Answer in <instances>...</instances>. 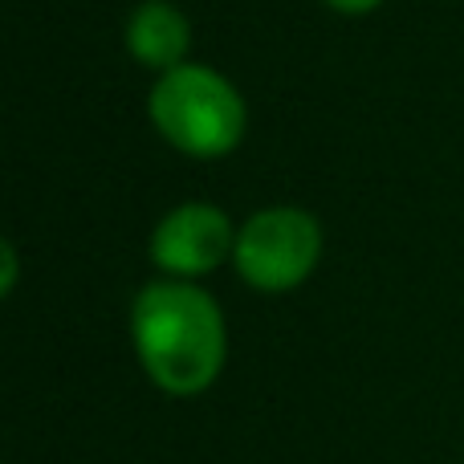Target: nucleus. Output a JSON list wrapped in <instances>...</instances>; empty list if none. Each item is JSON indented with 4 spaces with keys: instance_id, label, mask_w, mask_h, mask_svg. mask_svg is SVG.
<instances>
[{
    "instance_id": "obj_5",
    "label": "nucleus",
    "mask_w": 464,
    "mask_h": 464,
    "mask_svg": "<svg viewBox=\"0 0 464 464\" xmlns=\"http://www.w3.org/2000/svg\"><path fill=\"white\" fill-rule=\"evenodd\" d=\"M127 49L147 70H176L192 49V24L171 0H143L127 21Z\"/></svg>"
},
{
    "instance_id": "obj_2",
    "label": "nucleus",
    "mask_w": 464,
    "mask_h": 464,
    "mask_svg": "<svg viewBox=\"0 0 464 464\" xmlns=\"http://www.w3.org/2000/svg\"><path fill=\"white\" fill-rule=\"evenodd\" d=\"M147 114L155 130L192 160H220L237 151L248 127L245 98L237 94V86L225 73L192 62L160 73L147 98Z\"/></svg>"
},
{
    "instance_id": "obj_1",
    "label": "nucleus",
    "mask_w": 464,
    "mask_h": 464,
    "mask_svg": "<svg viewBox=\"0 0 464 464\" xmlns=\"http://www.w3.org/2000/svg\"><path fill=\"white\" fill-rule=\"evenodd\" d=\"M130 334L143 371L171 395H196L225 367V314L192 281H155L135 297Z\"/></svg>"
},
{
    "instance_id": "obj_3",
    "label": "nucleus",
    "mask_w": 464,
    "mask_h": 464,
    "mask_svg": "<svg viewBox=\"0 0 464 464\" xmlns=\"http://www.w3.org/2000/svg\"><path fill=\"white\" fill-rule=\"evenodd\" d=\"M322 256V225L305 208H265L237 232V273L261 294L302 285Z\"/></svg>"
},
{
    "instance_id": "obj_4",
    "label": "nucleus",
    "mask_w": 464,
    "mask_h": 464,
    "mask_svg": "<svg viewBox=\"0 0 464 464\" xmlns=\"http://www.w3.org/2000/svg\"><path fill=\"white\" fill-rule=\"evenodd\" d=\"M237 248L232 220L212 204H179L151 232V261L176 281L220 269Z\"/></svg>"
},
{
    "instance_id": "obj_6",
    "label": "nucleus",
    "mask_w": 464,
    "mask_h": 464,
    "mask_svg": "<svg viewBox=\"0 0 464 464\" xmlns=\"http://www.w3.org/2000/svg\"><path fill=\"white\" fill-rule=\"evenodd\" d=\"M16 277H21V256H16V248L8 245L5 237H0V297L13 294Z\"/></svg>"
},
{
    "instance_id": "obj_7",
    "label": "nucleus",
    "mask_w": 464,
    "mask_h": 464,
    "mask_svg": "<svg viewBox=\"0 0 464 464\" xmlns=\"http://www.w3.org/2000/svg\"><path fill=\"white\" fill-rule=\"evenodd\" d=\"M330 8H338V13H346V16H362V13H371V8H379L383 0H326Z\"/></svg>"
}]
</instances>
